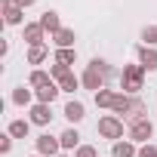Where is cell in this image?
I'll use <instances>...</instances> for the list:
<instances>
[{"label":"cell","instance_id":"obj_1","mask_svg":"<svg viewBox=\"0 0 157 157\" xmlns=\"http://www.w3.org/2000/svg\"><path fill=\"white\" fill-rule=\"evenodd\" d=\"M120 90L126 96H139V90H145V68L142 65H123V71H120Z\"/></svg>","mask_w":157,"mask_h":157},{"label":"cell","instance_id":"obj_2","mask_svg":"<svg viewBox=\"0 0 157 157\" xmlns=\"http://www.w3.org/2000/svg\"><path fill=\"white\" fill-rule=\"evenodd\" d=\"M99 136L102 139H123V120L117 117V114H105L102 120H99Z\"/></svg>","mask_w":157,"mask_h":157},{"label":"cell","instance_id":"obj_3","mask_svg":"<svg viewBox=\"0 0 157 157\" xmlns=\"http://www.w3.org/2000/svg\"><path fill=\"white\" fill-rule=\"evenodd\" d=\"M59 148H62V142L52 139L49 132L37 136V154H40V157H59Z\"/></svg>","mask_w":157,"mask_h":157},{"label":"cell","instance_id":"obj_4","mask_svg":"<svg viewBox=\"0 0 157 157\" xmlns=\"http://www.w3.org/2000/svg\"><path fill=\"white\" fill-rule=\"evenodd\" d=\"M154 136V123L151 120H139V123H132L129 126V139L132 142H142V145H148V139Z\"/></svg>","mask_w":157,"mask_h":157},{"label":"cell","instance_id":"obj_5","mask_svg":"<svg viewBox=\"0 0 157 157\" xmlns=\"http://www.w3.org/2000/svg\"><path fill=\"white\" fill-rule=\"evenodd\" d=\"M80 83H83V90L99 93V90H105V77H102L93 65H86V71H83V77H80Z\"/></svg>","mask_w":157,"mask_h":157},{"label":"cell","instance_id":"obj_6","mask_svg":"<svg viewBox=\"0 0 157 157\" xmlns=\"http://www.w3.org/2000/svg\"><path fill=\"white\" fill-rule=\"evenodd\" d=\"M136 56H139V65L145 68V71H157V49L154 46H136Z\"/></svg>","mask_w":157,"mask_h":157},{"label":"cell","instance_id":"obj_7","mask_svg":"<svg viewBox=\"0 0 157 157\" xmlns=\"http://www.w3.org/2000/svg\"><path fill=\"white\" fill-rule=\"evenodd\" d=\"M123 120H129V126L139 123V120H148V105H145L139 96H132V108H129V114H126Z\"/></svg>","mask_w":157,"mask_h":157},{"label":"cell","instance_id":"obj_8","mask_svg":"<svg viewBox=\"0 0 157 157\" xmlns=\"http://www.w3.org/2000/svg\"><path fill=\"white\" fill-rule=\"evenodd\" d=\"M34 126H46L49 120H52V114H49V105H43V102H37V105H31V117H28Z\"/></svg>","mask_w":157,"mask_h":157},{"label":"cell","instance_id":"obj_9","mask_svg":"<svg viewBox=\"0 0 157 157\" xmlns=\"http://www.w3.org/2000/svg\"><path fill=\"white\" fill-rule=\"evenodd\" d=\"M43 34H46V31H43L40 22L25 25V43H28V46H40V43H43Z\"/></svg>","mask_w":157,"mask_h":157},{"label":"cell","instance_id":"obj_10","mask_svg":"<svg viewBox=\"0 0 157 157\" xmlns=\"http://www.w3.org/2000/svg\"><path fill=\"white\" fill-rule=\"evenodd\" d=\"M59 142H62L65 151H77V148H80V132H77L74 126H68V129L59 136Z\"/></svg>","mask_w":157,"mask_h":157},{"label":"cell","instance_id":"obj_11","mask_svg":"<svg viewBox=\"0 0 157 157\" xmlns=\"http://www.w3.org/2000/svg\"><path fill=\"white\" fill-rule=\"evenodd\" d=\"M22 19H25V10H22V6L3 3V22H6V25H22Z\"/></svg>","mask_w":157,"mask_h":157},{"label":"cell","instance_id":"obj_12","mask_svg":"<svg viewBox=\"0 0 157 157\" xmlns=\"http://www.w3.org/2000/svg\"><path fill=\"white\" fill-rule=\"evenodd\" d=\"M52 43H56V49H74V31H71V28L56 31V34H52Z\"/></svg>","mask_w":157,"mask_h":157},{"label":"cell","instance_id":"obj_13","mask_svg":"<svg viewBox=\"0 0 157 157\" xmlns=\"http://www.w3.org/2000/svg\"><path fill=\"white\" fill-rule=\"evenodd\" d=\"M129 108H132V96H126V93H117V99H114V105H111V111L123 120L126 114H129Z\"/></svg>","mask_w":157,"mask_h":157},{"label":"cell","instance_id":"obj_14","mask_svg":"<svg viewBox=\"0 0 157 157\" xmlns=\"http://www.w3.org/2000/svg\"><path fill=\"white\" fill-rule=\"evenodd\" d=\"M40 25H43V31H49V34L62 31V22H59V13H56V10H46V13L40 16Z\"/></svg>","mask_w":157,"mask_h":157},{"label":"cell","instance_id":"obj_15","mask_svg":"<svg viewBox=\"0 0 157 157\" xmlns=\"http://www.w3.org/2000/svg\"><path fill=\"white\" fill-rule=\"evenodd\" d=\"M65 117H68L71 123H80V120L86 117V108H83V102H68V105H65Z\"/></svg>","mask_w":157,"mask_h":157},{"label":"cell","instance_id":"obj_16","mask_svg":"<svg viewBox=\"0 0 157 157\" xmlns=\"http://www.w3.org/2000/svg\"><path fill=\"white\" fill-rule=\"evenodd\" d=\"M59 93H62V90H59V83L52 80L49 86H40V90H37V102H43V105H52Z\"/></svg>","mask_w":157,"mask_h":157},{"label":"cell","instance_id":"obj_17","mask_svg":"<svg viewBox=\"0 0 157 157\" xmlns=\"http://www.w3.org/2000/svg\"><path fill=\"white\" fill-rule=\"evenodd\" d=\"M111 154H114V157H136V154H139V148H136L132 142H114Z\"/></svg>","mask_w":157,"mask_h":157},{"label":"cell","instance_id":"obj_18","mask_svg":"<svg viewBox=\"0 0 157 157\" xmlns=\"http://www.w3.org/2000/svg\"><path fill=\"white\" fill-rule=\"evenodd\" d=\"M28 83H31L34 90H40V86H49V83H52V74H46V71H40V68H37V71H31Z\"/></svg>","mask_w":157,"mask_h":157},{"label":"cell","instance_id":"obj_19","mask_svg":"<svg viewBox=\"0 0 157 157\" xmlns=\"http://www.w3.org/2000/svg\"><path fill=\"white\" fill-rule=\"evenodd\" d=\"M90 65H93V68H96V71H99V74L105 77V80H114V77H120V74H117V71H114V68H111V65H108L105 59H93Z\"/></svg>","mask_w":157,"mask_h":157},{"label":"cell","instance_id":"obj_20","mask_svg":"<svg viewBox=\"0 0 157 157\" xmlns=\"http://www.w3.org/2000/svg\"><path fill=\"white\" fill-rule=\"evenodd\" d=\"M46 56H49V49L40 43V46H31L28 49V65H40V62H46Z\"/></svg>","mask_w":157,"mask_h":157},{"label":"cell","instance_id":"obj_21","mask_svg":"<svg viewBox=\"0 0 157 157\" xmlns=\"http://www.w3.org/2000/svg\"><path fill=\"white\" fill-rule=\"evenodd\" d=\"M28 129H31V120H13V123H10V136H13V139H25Z\"/></svg>","mask_w":157,"mask_h":157},{"label":"cell","instance_id":"obj_22","mask_svg":"<svg viewBox=\"0 0 157 157\" xmlns=\"http://www.w3.org/2000/svg\"><path fill=\"white\" fill-rule=\"evenodd\" d=\"M114 99H117L114 90H99V93H96V105H99V108H111Z\"/></svg>","mask_w":157,"mask_h":157},{"label":"cell","instance_id":"obj_23","mask_svg":"<svg viewBox=\"0 0 157 157\" xmlns=\"http://www.w3.org/2000/svg\"><path fill=\"white\" fill-rule=\"evenodd\" d=\"M77 86H80V77H74V74H65L62 80H59V90L62 93H74Z\"/></svg>","mask_w":157,"mask_h":157},{"label":"cell","instance_id":"obj_24","mask_svg":"<svg viewBox=\"0 0 157 157\" xmlns=\"http://www.w3.org/2000/svg\"><path fill=\"white\" fill-rule=\"evenodd\" d=\"M13 102H16V105H31V90L16 86V90H13Z\"/></svg>","mask_w":157,"mask_h":157},{"label":"cell","instance_id":"obj_25","mask_svg":"<svg viewBox=\"0 0 157 157\" xmlns=\"http://www.w3.org/2000/svg\"><path fill=\"white\" fill-rule=\"evenodd\" d=\"M74 59H77L74 49H56V62H59V65H71Z\"/></svg>","mask_w":157,"mask_h":157},{"label":"cell","instance_id":"obj_26","mask_svg":"<svg viewBox=\"0 0 157 157\" xmlns=\"http://www.w3.org/2000/svg\"><path fill=\"white\" fill-rule=\"evenodd\" d=\"M142 40H145V46H154V43H157V25L142 28Z\"/></svg>","mask_w":157,"mask_h":157},{"label":"cell","instance_id":"obj_27","mask_svg":"<svg viewBox=\"0 0 157 157\" xmlns=\"http://www.w3.org/2000/svg\"><path fill=\"white\" fill-rule=\"evenodd\" d=\"M74 157H99V151H96L93 145H80V148L74 151Z\"/></svg>","mask_w":157,"mask_h":157},{"label":"cell","instance_id":"obj_28","mask_svg":"<svg viewBox=\"0 0 157 157\" xmlns=\"http://www.w3.org/2000/svg\"><path fill=\"white\" fill-rule=\"evenodd\" d=\"M49 74L56 77V80H62V77H65V74H71V71H68V65H59V62H56V65L49 68Z\"/></svg>","mask_w":157,"mask_h":157},{"label":"cell","instance_id":"obj_29","mask_svg":"<svg viewBox=\"0 0 157 157\" xmlns=\"http://www.w3.org/2000/svg\"><path fill=\"white\" fill-rule=\"evenodd\" d=\"M136 157H157V145H151V142H148V145H142Z\"/></svg>","mask_w":157,"mask_h":157},{"label":"cell","instance_id":"obj_30","mask_svg":"<svg viewBox=\"0 0 157 157\" xmlns=\"http://www.w3.org/2000/svg\"><path fill=\"white\" fill-rule=\"evenodd\" d=\"M0 151H3V154H10V151H13V136H6L3 142H0Z\"/></svg>","mask_w":157,"mask_h":157},{"label":"cell","instance_id":"obj_31","mask_svg":"<svg viewBox=\"0 0 157 157\" xmlns=\"http://www.w3.org/2000/svg\"><path fill=\"white\" fill-rule=\"evenodd\" d=\"M10 3H16V6H22V10H25V6H34V0H10Z\"/></svg>","mask_w":157,"mask_h":157},{"label":"cell","instance_id":"obj_32","mask_svg":"<svg viewBox=\"0 0 157 157\" xmlns=\"http://www.w3.org/2000/svg\"><path fill=\"white\" fill-rule=\"evenodd\" d=\"M59 157H68V154H59Z\"/></svg>","mask_w":157,"mask_h":157},{"label":"cell","instance_id":"obj_33","mask_svg":"<svg viewBox=\"0 0 157 157\" xmlns=\"http://www.w3.org/2000/svg\"><path fill=\"white\" fill-rule=\"evenodd\" d=\"M34 157H40V154H34Z\"/></svg>","mask_w":157,"mask_h":157}]
</instances>
